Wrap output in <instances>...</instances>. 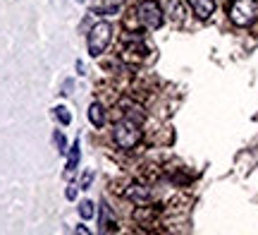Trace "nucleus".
<instances>
[{"label": "nucleus", "instance_id": "14", "mask_svg": "<svg viewBox=\"0 0 258 235\" xmlns=\"http://www.w3.org/2000/svg\"><path fill=\"white\" fill-rule=\"evenodd\" d=\"M77 192H79V187H77V185H70V187L64 190V197H67V199H77Z\"/></svg>", "mask_w": 258, "mask_h": 235}, {"label": "nucleus", "instance_id": "8", "mask_svg": "<svg viewBox=\"0 0 258 235\" xmlns=\"http://www.w3.org/2000/svg\"><path fill=\"white\" fill-rule=\"evenodd\" d=\"M79 156H82V149H79V139L74 142L72 147H70V156H67V170H64V175H72L77 166H79Z\"/></svg>", "mask_w": 258, "mask_h": 235}, {"label": "nucleus", "instance_id": "3", "mask_svg": "<svg viewBox=\"0 0 258 235\" xmlns=\"http://www.w3.org/2000/svg\"><path fill=\"white\" fill-rule=\"evenodd\" d=\"M230 19L237 27H251L258 19V3L256 0H234L230 8Z\"/></svg>", "mask_w": 258, "mask_h": 235}, {"label": "nucleus", "instance_id": "11", "mask_svg": "<svg viewBox=\"0 0 258 235\" xmlns=\"http://www.w3.org/2000/svg\"><path fill=\"white\" fill-rule=\"evenodd\" d=\"M53 113H55V118L62 122V125H70V122H72V113H70L64 106H57V108H53Z\"/></svg>", "mask_w": 258, "mask_h": 235}, {"label": "nucleus", "instance_id": "1", "mask_svg": "<svg viewBox=\"0 0 258 235\" xmlns=\"http://www.w3.org/2000/svg\"><path fill=\"white\" fill-rule=\"evenodd\" d=\"M112 41V24L110 22H98L93 24L91 31H89V38H86V48H89V56L91 58H98L110 46Z\"/></svg>", "mask_w": 258, "mask_h": 235}, {"label": "nucleus", "instance_id": "9", "mask_svg": "<svg viewBox=\"0 0 258 235\" xmlns=\"http://www.w3.org/2000/svg\"><path fill=\"white\" fill-rule=\"evenodd\" d=\"M93 214H96V207H93V202L84 199L82 204H79V216H82L84 221H89V218H93Z\"/></svg>", "mask_w": 258, "mask_h": 235}, {"label": "nucleus", "instance_id": "5", "mask_svg": "<svg viewBox=\"0 0 258 235\" xmlns=\"http://www.w3.org/2000/svg\"><path fill=\"white\" fill-rule=\"evenodd\" d=\"M189 5L199 19H208L215 12V0H189Z\"/></svg>", "mask_w": 258, "mask_h": 235}, {"label": "nucleus", "instance_id": "4", "mask_svg": "<svg viewBox=\"0 0 258 235\" xmlns=\"http://www.w3.org/2000/svg\"><path fill=\"white\" fill-rule=\"evenodd\" d=\"M137 15H139V22L146 29H151V31H153V29H160L163 22H165V15H163V10H160V5H158L156 0H144V3L139 5Z\"/></svg>", "mask_w": 258, "mask_h": 235}, {"label": "nucleus", "instance_id": "10", "mask_svg": "<svg viewBox=\"0 0 258 235\" xmlns=\"http://www.w3.org/2000/svg\"><path fill=\"white\" fill-rule=\"evenodd\" d=\"M108 228H112L110 209H108V204L103 202V204H101V230H108Z\"/></svg>", "mask_w": 258, "mask_h": 235}, {"label": "nucleus", "instance_id": "13", "mask_svg": "<svg viewBox=\"0 0 258 235\" xmlns=\"http://www.w3.org/2000/svg\"><path fill=\"white\" fill-rule=\"evenodd\" d=\"M91 180H93V173L91 170H86V173H84V178H82V190H89Z\"/></svg>", "mask_w": 258, "mask_h": 235}, {"label": "nucleus", "instance_id": "15", "mask_svg": "<svg viewBox=\"0 0 258 235\" xmlns=\"http://www.w3.org/2000/svg\"><path fill=\"white\" fill-rule=\"evenodd\" d=\"M72 82H64V86H62V89H64V91H62V94H70V89H72Z\"/></svg>", "mask_w": 258, "mask_h": 235}, {"label": "nucleus", "instance_id": "2", "mask_svg": "<svg viewBox=\"0 0 258 235\" xmlns=\"http://www.w3.org/2000/svg\"><path fill=\"white\" fill-rule=\"evenodd\" d=\"M141 130H139V122L134 120H120L115 127H112V139L120 149H134L139 142H141Z\"/></svg>", "mask_w": 258, "mask_h": 235}, {"label": "nucleus", "instance_id": "6", "mask_svg": "<svg viewBox=\"0 0 258 235\" xmlns=\"http://www.w3.org/2000/svg\"><path fill=\"white\" fill-rule=\"evenodd\" d=\"M127 199L129 202H134L137 207H146V202L151 199V195H148L146 187H141V185H132V187L127 190Z\"/></svg>", "mask_w": 258, "mask_h": 235}, {"label": "nucleus", "instance_id": "12", "mask_svg": "<svg viewBox=\"0 0 258 235\" xmlns=\"http://www.w3.org/2000/svg\"><path fill=\"white\" fill-rule=\"evenodd\" d=\"M53 142H55V147H57V151H60V154H64V151H67V142H64V134L60 130L53 132Z\"/></svg>", "mask_w": 258, "mask_h": 235}, {"label": "nucleus", "instance_id": "7", "mask_svg": "<svg viewBox=\"0 0 258 235\" xmlns=\"http://www.w3.org/2000/svg\"><path fill=\"white\" fill-rule=\"evenodd\" d=\"M89 120H91L93 127H103L105 125V108L98 101L89 106Z\"/></svg>", "mask_w": 258, "mask_h": 235}]
</instances>
